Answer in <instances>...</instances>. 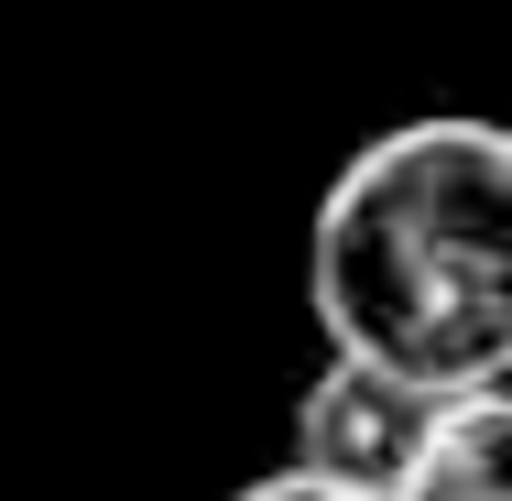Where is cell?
I'll use <instances>...</instances> for the list:
<instances>
[{
	"instance_id": "3",
	"label": "cell",
	"mask_w": 512,
	"mask_h": 501,
	"mask_svg": "<svg viewBox=\"0 0 512 501\" xmlns=\"http://www.w3.org/2000/svg\"><path fill=\"white\" fill-rule=\"evenodd\" d=\"M393 501H512V382L447 393Z\"/></svg>"
},
{
	"instance_id": "2",
	"label": "cell",
	"mask_w": 512,
	"mask_h": 501,
	"mask_svg": "<svg viewBox=\"0 0 512 501\" xmlns=\"http://www.w3.org/2000/svg\"><path fill=\"white\" fill-rule=\"evenodd\" d=\"M436 403H447V393H425V382L382 371V360H349V349H327V371L295 393V469L338 480V491L393 501V491H404V469L425 458V425H436Z\"/></svg>"
},
{
	"instance_id": "4",
	"label": "cell",
	"mask_w": 512,
	"mask_h": 501,
	"mask_svg": "<svg viewBox=\"0 0 512 501\" xmlns=\"http://www.w3.org/2000/svg\"><path fill=\"white\" fill-rule=\"evenodd\" d=\"M218 501H371V491H338V480H316V469H262V480H240V491H218Z\"/></svg>"
},
{
	"instance_id": "1",
	"label": "cell",
	"mask_w": 512,
	"mask_h": 501,
	"mask_svg": "<svg viewBox=\"0 0 512 501\" xmlns=\"http://www.w3.org/2000/svg\"><path fill=\"white\" fill-rule=\"evenodd\" d=\"M306 305L327 349L425 393L512 382V131L469 109L371 131L316 197Z\"/></svg>"
}]
</instances>
